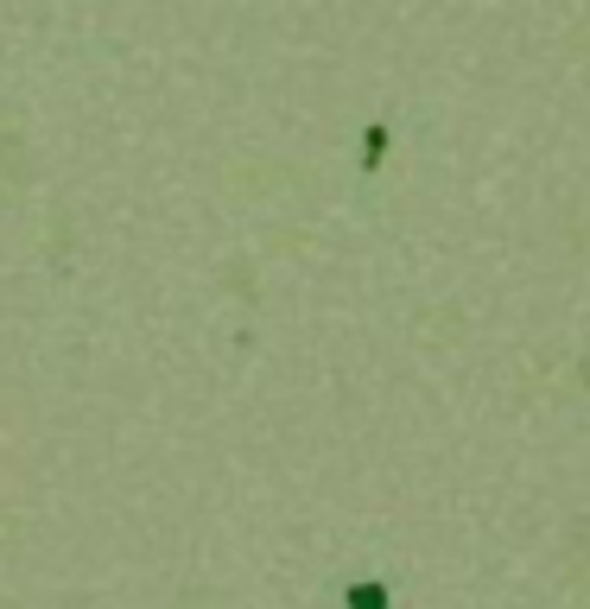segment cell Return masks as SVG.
<instances>
[{
  "instance_id": "1",
  "label": "cell",
  "mask_w": 590,
  "mask_h": 609,
  "mask_svg": "<svg viewBox=\"0 0 590 609\" xmlns=\"http://www.w3.org/2000/svg\"><path fill=\"white\" fill-rule=\"evenodd\" d=\"M349 604H356V609H388V590H381V584H356Z\"/></svg>"
}]
</instances>
